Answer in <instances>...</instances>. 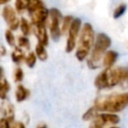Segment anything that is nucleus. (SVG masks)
Masks as SVG:
<instances>
[{
	"label": "nucleus",
	"instance_id": "1",
	"mask_svg": "<svg viewBox=\"0 0 128 128\" xmlns=\"http://www.w3.org/2000/svg\"><path fill=\"white\" fill-rule=\"evenodd\" d=\"M94 85L98 90L111 89L115 86L128 88V67H110L101 71L94 80Z\"/></svg>",
	"mask_w": 128,
	"mask_h": 128
},
{
	"label": "nucleus",
	"instance_id": "2",
	"mask_svg": "<svg viewBox=\"0 0 128 128\" xmlns=\"http://www.w3.org/2000/svg\"><path fill=\"white\" fill-rule=\"evenodd\" d=\"M99 112L117 113L128 107V92L115 93L95 100L93 105Z\"/></svg>",
	"mask_w": 128,
	"mask_h": 128
},
{
	"label": "nucleus",
	"instance_id": "3",
	"mask_svg": "<svg viewBox=\"0 0 128 128\" xmlns=\"http://www.w3.org/2000/svg\"><path fill=\"white\" fill-rule=\"evenodd\" d=\"M111 46V38L103 33L99 32L95 36V41L91 49L90 56L87 60V66L90 69H97L100 66V61L102 60L103 55Z\"/></svg>",
	"mask_w": 128,
	"mask_h": 128
},
{
	"label": "nucleus",
	"instance_id": "4",
	"mask_svg": "<svg viewBox=\"0 0 128 128\" xmlns=\"http://www.w3.org/2000/svg\"><path fill=\"white\" fill-rule=\"evenodd\" d=\"M94 41H95V32L92 25L88 22L84 23L80 30L79 43L75 53V56L78 61H84L88 57L93 47Z\"/></svg>",
	"mask_w": 128,
	"mask_h": 128
},
{
	"label": "nucleus",
	"instance_id": "5",
	"mask_svg": "<svg viewBox=\"0 0 128 128\" xmlns=\"http://www.w3.org/2000/svg\"><path fill=\"white\" fill-rule=\"evenodd\" d=\"M62 14L57 8H51L49 10L48 16V24H49V32L50 36L54 41H58L61 36V21Z\"/></svg>",
	"mask_w": 128,
	"mask_h": 128
},
{
	"label": "nucleus",
	"instance_id": "6",
	"mask_svg": "<svg viewBox=\"0 0 128 128\" xmlns=\"http://www.w3.org/2000/svg\"><path fill=\"white\" fill-rule=\"evenodd\" d=\"M82 27V21L80 18H74L71 26L68 30V37H67V41H66V46H65V51L67 53H70L74 50L75 46H76V41L77 38L80 34V30Z\"/></svg>",
	"mask_w": 128,
	"mask_h": 128
},
{
	"label": "nucleus",
	"instance_id": "7",
	"mask_svg": "<svg viewBox=\"0 0 128 128\" xmlns=\"http://www.w3.org/2000/svg\"><path fill=\"white\" fill-rule=\"evenodd\" d=\"M93 124L99 125L101 127H104L106 125H116L120 122V117L116 113H109V112H103L98 113V115L92 120Z\"/></svg>",
	"mask_w": 128,
	"mask_h": 128
},
{
	"label": "nucleus",
	"instance_id": "8",
	"mask_svg": "<svg viewBox=\"0 0 128 128\" xmlns=\"http://www.w3.org/2000/svg\"><path fill=\"white\" fill-rule=\"evenodd\" d=\"M2 16L10 30H17L20 24V19L17 17L16 11L11 6H5L2 9Z\"/></svg>",
	"mask_w": 128,
	"mask_h": 128
},
{
	"label": "nucleus",
	"instance_id": "9",
	"mask_svg": "<svg viewBox=\"0 0 128 128\" xmlns=\"http://www.w3.org/2000/svg\"><path fill=\"white\" fill-rule=\"evenodd\" d=\"M30 19H31V24L35 27L38 25H42V24H47V20H48V16H49V10L43 6L37 10H35L34 12L30 13Z\"/></svg>",
	"mask_w": 128,
	"mask_h": 128
},
{
	"label": "nucleus",
	"instance_id": "10",
	"mask_svg": "<svg viewBox=\"0 0 128 128\" xmlns=\"http://www.w3.org/2000/svg\"><path fill=\"white\" fill-rule=\"evenodd\" d=\"M35 36L37 37L38 43H41L44 46L48 45V43H49V36H48L46 24L35 26Z\"/></svg>",
	"mask_w": 128,
	"mask_h": 128
},
{
	"label": "nucleus",
	"instance_id": "11",
	"mask_svg": "<svg viewBox=\"0 0 128 128\" xmlns=\"http://www.w3.org/2000/svg\"><path fill=\"white\" fill-rule=\"evenodd\" d=\"M117 59H118V52H116L115 50H107L102 57V65L105 68L113 67Z\"/></svg>",
	"mask_w": 128,
	"mask_h": 128
},
{
	"label": "nucleus",
	"instance_id": "12",
	"mask_svg": "<svg viewBox=\"0 0 128 128\" xmlns=\"http://www.w3.org/2000/svg\"><path fill=\"white\" fill-rule=\"evenodd\" d=\"M29 95H30V91L26 87H24L22 84H19L17 86L15 91V98L17 102H23L29 97Z\"/></svg>",
	"mask_w": 128,
	"mask_h": 128
},
{
	"label": "nucleus",
	"instance_id": "13",
	"mask_svg": "<svg viewBox=\"0 0 128 128\" xmlns=\"http://www.w3.org/2000/svg\"><path fill=\"white\" fill-rule=\"evenodd\" d=\"M2 113H3V118L8 119L10 122L13 121L14 119V107L10 102H4L2 107H1Z\"/></svg>",
	"mask_w": 128,
	"mask_h": 128
},
{
	"label": "nucleus",
	"instance_id": "14",
	"mask_svg": "<svg viewBox=\"0 0 128 128\" xmlns=\"http://www.w3.org/2000/svg\"><path fill=\"white\" fill-rule=\"evenodd\" d=\"M25 54L23 52V49L20 48L19 46L18 47H15L13 49V51L11 52V59L14 63L16 64H20L23 60H25Z\"/></svg>",
	"mask_w": 128,
	"mask_h": 128
},
{
	"label": "nucleus",
	"instance_id": "15",
	"mask_svg": "<svg viewBox=\"0 0 128 128\" xmlns=\"http://www.w3.org/2000/svg\"><path fill=\"white\" fill-rule=\"evenodd\" d=\"M24 2H25L26 10L28 11L29 14L44 6V3L42 2V0H24Z\"/></svg>",
	"mask_w": 128,
	"mask_h": 128
},
{
	"label": "nucleus",
	"instance_id": "16",
	"mask_svg": "<svg viewBox=\"0 0 128 128\" xmlns=\"http://www.w3.org/2000/svg\"><path fill=\"white\" fill-rule=\"evenodd\" d=\"M35 54H36L37 58L40 61H46L47 58H48V53L46 51V48L41 43H37L36 44V46H35Z\"/></svg>",
	"mask_w": 128,
	"mask_h": 128
},
{
	"label": "nucleus",
	"instance_id": "17",
	"mask_svg": "<svg viewBox=\"0 0 128 128\" xmlns=\"http://www.w3.org/2000/svg\"><path fill=\"white\" fill-rule=\"evenodd\" d=\"M20 30L23 33L24 36H28L31 32V23L24 17L20 18V24H19Z\"/></svg>",
	"mask_w": 128,
	"mask_h": 128
},
{
	"label": "nucleus",
	"instance_id": "18",
	"mask_svg": "<svg viewBox=\"0 0 128 128\" xmlns=\"http://www.w3.org/2000/svg\"><path fill=\"white\" fill-rule=\"evenodd\" d=\"M73 16L71 15H66L63 17L62 19V23H61V35L62 34H65L68 32L70 26H71V23L73 21Z\"/></svg>",
	"mask_w": 128,
	"mask_h": 128
},
{
	"label": "nucleus",
	"instance_id": "19",
	"mask_svg": "<svg viewBox=\"0 0 128 128\" xmlns=\"http://www.w3.org/2000/svg\"><path fill=\"white\" fill-rule=\"evenodd\" d=\"M10 90V84L6 79L0 81V99L5 100L7 98V93Z\"/></svg>",
	"mask_w": 128,
	"mask_h": 128
},
{
	"label": "nucleus",
	"instance_id": "20",
	"mask_svg": "<svg viewBox=\"0 0 128 128\" xmlns=\"http://www.w3.org/2000/svg\"><path fill=\"white\" fill-rule=\"evenodd\" d=\"M98 113H99V111L94 106H92L82 115V120L83 121H92L98 115Z\"/></svg>",
	"mask_w": 128,
	"mask_h": 128
},
{
	"label": "nucleus",
	"instance_id": "21",
	"mask_svg": "<svg viewBox=\"0 0 128 128\" xmlns=\"http://www.w3.org/2000/svg\"><path fill=\"white\" fill-rule=\"evenodd\" d=\"M126 10H127V5H126L125 3L119 4V5L114 9V11H113V18H114V19L120 18L121 16H123V15L125 14Z\"/></svg>",
	"mask_w": 128,
	"mask_h": 128
},
{
	"label": "nucleus",
	"instance_id": "22",
	"mask_svg": "<svg viewBox=\"0 0 128 128\" xmlns=\"http://www.w3.org/2000/svg\"><path fill=\"white\" fill-rule=\"evenodd\" d=\"M36 60H37V56H36L35 52H29L28 55L25 57V63L29 68H32L35 66Z\"/></svg>",
	"mask_w": 128,
	"mask_h": 128
},
{
	"label": "nucleus",
	"instance_id": "23",
	"mask_svg": "<svg viewBox=\"0 0 128 128\" xmlns=\"http://www.w3.org/2000/svg\"><path fill=\"white\" fill-rule=\"evenodd\" d=\"M5 39H6V42H7V44H8L9 46L13 47V46L15 45L16 40H15V36H14L12 30L7 29V30L5 31Z\"/></svg>",
	"mask_w": 128,
	"mask_h": 128
},
{
	"label": "nucleus",
	"instance_id": "24",
	"mask_svg": "<svg viewBox=\"0 0 128 128\" xmlns=\"http://www.w3.org/2000/svg\"><path fill=\"white\" fill-rule=\"evenodd\" d=\"M18 46L22 49H30V42L27 36H19L18 37Z\"/></svg>",
	"mask_w": 128,
	"mask_h": 128
},
{
	"label": "nucleus",
	"instance_id": "25",
	"mask_svg": "<svg viewBox=\"0 0 128 128\" xmlns=\"http://www.w3.org/2000/svg\"><path fill=\"white\" fill-rule=\"evenodd\" d=\"M13 78H14V81H15V82H21V81L23 80V78H24V72H23L22 68L17 67V68L14 70Z\"/></svg>",
	"mask_w": 128,
	"mask_h": 128
},
{
	"label": "nucleus",
	"instance_id": "26",
	"mask_svg": "<svg viewBox=\"0 0 128 128\" xmlns=\"http://www.w3.org/2000/svg\"><path fill=\"white\" fill-rule=\"evenodd\" d=\"M24 10H26L24 0H15V11L17 13L21 14L24 12Z\"/></svg>",
	"mask_w": 128,
	"mask_h": 128
},
{
	"label": "nucleus",
	"instance_id": "27",
	"mask_svg": "<svg viewBox=\"0 0 128 128\" xmlns=\"http://www.w3.org/2000/svg\"><path fill=\"white\" fill-rule=\"evenodd\" d=\"M11 123L8 119L2 118L0 119V128H11Z\"/></svg>",
	"mask_w": 128,
	"mask_h": 128
},
{
	"label": "nucleus",
	"instance_id": "28",
	"mask_svg": "<svg viewBox=\"0 0 128 128\" xmlns=\"http://www.w3.org/2000/svg\"><path fill=\"white\" fill-rule=\"evenodd\" d=\"M11 128H26L25 127V124L21 121H17L15 123H13V125L11 126Z\"/></svg>",
	"mask_w": 128,
	"mask_h": 128
},
{
	"label": "nucleus",
	"instance_id": "29",
	"mask_svg": "<svg viewBox=\"0 0 128 128\" xmlns=\"http://www.w3.org/2000/svg\"><path fill=\"white\" fill-rule=\"evenodd\" d=\"M90 128H103V127H101V126H99V125H96V124H91V126H90Z\"/></svg>",
	"mask_w": 128,
	"mask_h": 128
},
{
	"label": "nucleus",
	"instance_id": "30",
	"mask_svg": "<svg viewBox=\"0 0 128 128\" xmlns=\"http://www.w3.org/2000/svg\"><path fill=\"white\" fill-rule=\"evenodd\" d=\"M36 128H48V127H47L46 124H40V125H38Z\"/></svg>",
	"mask_w": 128,
	"mask_h": 128
},
{
	"label": "nucleus",
	"instance_id": "31",
	"mask_svg": "<svg viewBox=\"0 0 128 128\" xmlns=\"http://www.w3.org/2000/svg\"><path fill=\"white\" fill-rule=\"evenodd\" d=\"M2 76H3V68L0 67V81L2 80Z\"/></svg>",
	"mask_w": 128,
	"mask_h": 128
},
{
	"label": "nucleus",
	"instance_id": "32",
	"mask_svg": "<svg viewBox=\"0 0 128 128\" xmlns=\"http://www.w3.org/2000/svg\"><path fill=\"white\" fill-rule=\"evenodd\" d=\"M8 2H9V0H0V4H6Z\"/></svg>",
	"mask_w": 128,
	"mask_h": 128
},
{
	"label": "nucleus",
	"instance_id": "33",
	"mask_svg": "<svg viewBox=\"0 0 128 128\" xmlns=\"http://www.w3.org/2000/svg\"><path fill=\"white\" fill-rule=\"evenodd\" d=\"M5 54V49H4V47H1V53H0V55H4Z\"/></svg>",
	"mask_w": 128,
	"mask_h": 128
},
{
	"label": "nucleus",
	"instance_id": "34",
	"mask_svg": "<svg viewBox=\"0 0 128 128\" xmlns=\"http://www.w3.org/2000/svg\"><path fill=\"white\" fill-rule=\"evenodd\" d=\"M109 128H119V127H117V126H111V127H109Z\"/></svg>",
	"mask_w": 128,
	"mask_h": 128
}]
</instances>
